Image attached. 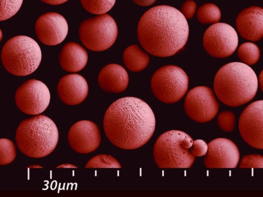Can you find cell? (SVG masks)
I'll list each match as a JSON object with an SVG mask.
<instances>
[{
	"mask_svg": "<svg viewBox=\"0 0 263 197\" xmlns=\"http://www.w3.org/2000/svg\"><path fill=\"white\" fill-rule=\"evenodd\" d=\"M123 61L128 70L133 72H139L147 66L149 57L138 45H132L124 50Z\"/></svg>",
	"mask_w": 263,
	"mask_h": 197,
	"instance_id": "ffe728a7",
	"label": "cell"
},
{
	"mask_svg": "<svg viewBox=\"0 0 263 197\" xmlns=\"http://www.w3.org/2000/svg\"><path fill=\"white\" fill-rule=\"evenodd\" d=\"M35 31L37 38L43 44L55 46L65 39L68 32V25L62 15L49 12L43 14L37 19Z\"/></svg>",
	"mask_w": 263,
	"mask_h": 197,
	"instance_id": "5bb4252c",
	"label": "cell"
},
{
	"mask_svg": "<svg viewBox=\"0 0 263 197\" xmlns=\"http://www.w3.org/2000/svg\"><path fill=\"white\" fill-rule=\"evenodd\" d=\"M214 89L223 104L237 107L251 101L258 88L256 73L243 63L231 62L221 67L214 80Z\"/></svg>",
	"mask_w": 263,
	"mask_h": 197,
	"instance_id": "3957f363",
	"label": "cell"
},
{
	"mask_svg": "<svg viewBox=\"0 0 263 197\" xmlns=\"http://www.w3.org/2000/svg\"><path fill=\"white\" fill-rule=\"evenodd\" d=\"M68 141L70 147L76 152L86 154L96 150L101 141V136L98 126L88 120L75 123L68 133Z\"/></svg>",
	"mask_w": 263,
	"mask_h": 197,
	"instance_id": "9a60e30c",
	"label": "cell"
},
{
	"mask_svg": "<svg viewBox=\"0 0 263 197\" xmlns=\"http://www.w3.org/2000/svg\"><path fill=\"white\" fill-rule=\"evenodd\" d=\"M59 140L58 128L44 114H37L22 121L16 131L15 140L19 149L26 155L40 158L51 153Z\"/></svg>",
	"mask_w": 263,
	"mask_h": 197,
	"instance_id": "277c9868",
	"label": "cell"
},
{
	"mask_svg": "<svg viewBox=\"0 0 263 197\" xmlns=\"http://www.w3.org/2000/svg\"><path fill=\"white\" fill-rule=\"evenodd\" d=\"M197 9V5L192 0H187L184 2L181 7V12L186 19L192 18Z\"/></svg>",
	"mask_w": 263,
	"mask_h": 197,
	"instance_id": "f546056e",
	"label": "cell"
},
{
	"mask_svg": "<svg viewBox=\"0 0 263 197\" xmlns=\"http://www.w3.org/2000/svg\"><path fill=\"white\" fill-rule=\"evenodd\" d=\"M259 84L261 90H262V71H261L259 76Z\"/></svg>",
	"mask_w": 263,
	"mask_h": 197,
	"instance_id": "836d02e7",
	"label": "cell"
},
{
	"mask_svg": "<svg viewBox=\"0 0 263 197\" xmlns=\"http://www.w3.org/2000/svg\"><path fill=\"white\" fill-rule=\"evenodd\" d=\"M193 140L187 133L176 130L161 134L155 142L153 154L161 168H188L193 164L195 156L190 151Z\"/></svg>",
	"mask_w": 263,
	"mask_h": 197,
	"instance_id": "8992f818",
	"label": "cell"
},
{
	"mask_svg": "<svg viewBox=\"0 0 263 197\" xmlns=\"http://www.w3.org/2000/svg\"><path fill=\"white\" fill-rule=\"evenodd\" d=\"M221 11L214 4L206 3L198 9L197 13L198 21L202 24H215L221 18Z\"/></svg>",
	"mask_w": 263,
	"mask_h": 197,
	"instance_id": "44dd1931",
	"label": "cell"
},
{
	"mask_svg": "<svg viewBox=\"0 0 263 197\" xmlns=\"http://www.w3.org/2000/svg\"><path fill=\"white\" fill-rule=\"evenodd\" d=\"M189 34L187 22L181 12L167 5L155 6L141 16L137 35L142 47L161 57L172 56L185 46Z\"/></svg>",
	"mask_w": 263,
	"mask_h": 197,
	"instance_id": "7a4b0ae2",
	"label": "cell"
},
{
	"mask_svg": "<svg viewBox=\"0 0 263 197\" xmlns=\"http://www.w3.org/2000/svg\"><path fill=\"white\" fill-rule=\"evenodd\" d=\"M15 101L18 108L29 115H37L48 106L50 94L47 86L35 80H27L17 89Z\"/></svg>",
	"mask_w": 263,
	"mask_h": 197,
	"instance_id": "8fae6325",
	"label": "cell"
},
{
	"mask_svg": "<svg viewBox=\"0 0 263 197\" xmlns=\"http://www.w3.org/2000/svg\"><path fill=\"white\" fill-rule=\"evenodd\" d=\"M238 44L236 30L230 25L217 23L210 26L203 36L205 50L216 58H225L232 55Z\"/></svg>",
	"mask_w": 263,
	"mask_h": 197,
	"instance_id": "9c48e42d",
	"label": "cell"
},
{
	"mask_svg": "<svg viewBox=\"0 0 263 197\" xmlns=\"http://www.w3.org/2000/svg\"><path fill=\"white\" fill-rule=\"evenodd\" d=\"M240 168L263 167V157L261 155L253 154L244 156L241 161Z\"/></svg>",
	"mask_w": 263,
	"mask_h": 197,
	"instance_id": "83f0119b",
	"label": "cell"
},
{
	"mask_svg": "<svg viewBox=\"0 0 263 197\" xmlns=\"http://www.w3.org/2000/svg\"><path fill=\"white\" fill-rule=\"evenodd\" d=\"M184 107L191 119L198 123H206L216 115L219 104L211 88L198 86L187 93Z\"/></svg>",
	"mask_w": 263,
	"mask_h": 197,
	"instance_id": "30bf717a",
	"label": "cell"
},
{
	"mask_svg": "<svg viewBox=\"0 0 263 197\" xmlns=\"http://www.w3.org/2000/svg\"><path fill=\"white\" fill-rule=\"evenodd\" d=\"M236 26L241 37L251 41H258L263 36V10L251 6L242 10L237 16Z\"/></svg>",
	"mask_w": 263,
	"mask_h": 197,
	"instance_id": "e0dca14e",
	"label": "cell"
},
{
	"mask_svg": "<svg viewBox=\"0 0 263 197\" xmlns=\"http://www.w3.org/2000/svg\"><path fill=\"white\" fill-rule=\"evenodd\" d=\"M189 77L185 71L175 65L164 66L153 75L152 91L159 101L164 103H175L186 94Z\"/></svg>",
	"mask_w": 263,
	"mask_h": 197,
	"instance_id": "52a82bcc",
	"label": "cell"
},
{
	"mask_svg": "<svg viewBox=\"0 0 263 197\" xmlns=\"http://www.w3.org/2000/svg\"><path fill=\"white\" fill-rule=\"evenodd\" d=\"M156 126L154 113L140 98L127 96L112 103L104 115L103 128L109 140L117 147L134 149L145 144Z\"/></svg>",
	"mask_w": 263,
	"mask_h": 197,
	"instance_id": "6da1fadb",
	"label": "cell"
},
{
	"mask_svg": "<svg viewBox=\"0 0 263 197\" xmlns=\"http://www.w3.org/2000/svg\"><path fill=\"white\" fill-rule=\"evenodd\" d=\"M235 115L231 111H225L219 114L217 124L226 132H232L235 127Z\"/></svg>",
	"mask_w": 263,
	"mask_h": 197,
	"instance_id": "4316f807",
	"label": "cell"
},
{
	"mask_svg": "<svg viewBox=\"0 0 263 197\" xmlns=\"http://www.w3.org/2000/svg\"><path fill=\"white\" fill-rule=\"evenodd\" d=\"M43 3L52 5L62 4L68 0H40Z\"/></svg>",
	"mask_w": 263,
	"mask_h": 197,
	"instance_id": "1f68e13d",
	"label": "cell"
},
{
	"mask_svg": "<svg viewBox=\"0 0 263 197\" xmlns=\"http://www.w3.org/2000/svg\"><path fill=\"white\" fill-rule=\"evenodd\" d=\"M263 101L249 104L241 113L239 130L244 141L251 146L263 148Z\"/></svg>",
	"mask_w": 263,
	"mask_h": 197,
	"instance_id": "7c38bea8",
	"label": "cell"
},
{
	"mask_svg": "<svg viewBox=\"0 0 263 197\" xmlns=\"http://www.w3.org/2000/svg\"><path fill=\"white\" fill-rule=\"evenodd\" d=\"M204 157V163L208 168H236L240 154L236 144L226 138L213 140L208 144V151Z\"/></svg>",
	"mask_w": 263,
	"mask_h": 197,
	"instance_id": "4fadbf2b",
	"label": "cell"
},
{
	"mask_svg": "<svg viewBox=\"0 0 263 197\" xmlns=\"http://www.w3.org/2000/svg\"><path fill=\"white\" fill-rule=\"evenodd\" d=\"M191 153L197 156L205 155L208 151V144L201 139L196 140L193 142L191 147Z\"/></svg>",
	"mask_w": 263,
	"mask_h": 197,
	"instance_id": "f1b7e54d",
	"label": "cell"
},
{
	"mask_svg": "<svg viewBox=\"0 0 263 197\" xmlns=\"http://www.w3.org/2000/svg\"><path fill=\"white\" fill-rule=\"evenodd\" d=\"M23 0H0V22L14 16L21 8Z\"/></svg>",
	"mask_w": 263,
	"mask_h": 197,
	"instance_id": "484cf974",
	"label": "cell"
},
{
	"mask_svg": "<svg viewBox=\"0 0 263 197\" xmlns=\"http://www.w3.org/2000/svg\"><path fill=\"white\" fill-rule=\"evenodd\" d=\"M2 38H3V33H2V31L0 28V43L2 41Z\"/></svg>",
	"mask_w": 263,
	"mask_h": 197,
	"instance_id": "d590c367",
	"label": "cell"
},
{
	"mask_svg": "<svg viewBox=\"0 0 263 197\" xmlns=\"http://www.w3.org/2000/svg\"><path fill=\"white\" fill-rule=\"evenodd\" d=\"M88 90V85L85 78L76 73L63 76L57 87L59 98L68 105H76L82 103L86 98Z\"/></svg>",
	"mask_w": 263,
	"mask_h": 197,
	"instance_id": "2e32d148",
	"label": "cell"
},
{
	"mask_svg": "<svg viewBox=\"0 0 263 197\" xmlns=\"http://www.w3.org/2000/svg\"><path fill=\"white\" fill-rule=\"evenodd\" d=\"M16 156L14 143L7 139H0V165L11 163Z\"/></svg>",
	"mask_w": 263,
	"mask_h": 197,
	"instance_id": "d4e9b609",
	"label": "cell"
},
{
	"mask_svg": "<svg viewBox=\"0 0 263 197\" xmlns=\"http://www.w3.org/2000/svg\"><path fill=\"white\" fill-rule=\"evenodd\" d=\"M137 5L140 6H149L154 4L157 0H133Z\"/></svg>",
	"mask_w": 263,
	"mask_h": 197,
	"instance_id": "4dcf8cb0",
	"label": "cell"
},
{
	"mask_svg": "<svg viewBox=\"0 0 263 197\" xmlns=\"http://www.w3.org/2000/svg\"><path fill=\"white\" fill-rule=\"evenodd\" d=\"M27 168H43V167L37 165H31V166H28V167H27Z\"/></svg>",
	"mask_w": 263,
	"mask_h": 197,
	"instance_id": "e575fe53",
	"label": "cell"
},
{
	"mask_svg": "<svg viewBox=\"0 0 263 197\" xmlns=\"http://www.w3.org/2000/svg\"><path fill=\"white\" fill-rule=\"evenodd\" d=\"M118 36V27L109 14H99L83 21L79 28L81 42L87 49L102 51L115 43Z\"/></svg>",
	"mask_w": 263,
	"mask_h": 197,
	"instance_id": "ba28073f",
	"label": "cell"
},
{
	"mask_svg": "<svg viewBox=\"0 0 263 197\" xmlns=\"http://www.w3.org/2000/svg\"><path fill=\"white\" fill-rule=\"evenodd\" d=\"M238 56L243 63L247 65L256 64L260 57V50L258 47L251 42L242 44L238 47Z\"/></svg>",
	"mask_w": 263,
	"mask_h": 197,
	"instance_id": "7402d4cb",
	"label": "cell"
},
{
	"mask_svg": "<svg viewBox=\"0 0 263 197\" xmlns=\"http://www.w3.org/2000/svg\"><path fill=\"white\" fill-rule=\"evenodd\" d=\"M41 49L31 37L17 35L8 40L1 52L3 66L10 73L20 76L28 75L39 67Z\"/></svg>",
	"mask_w": 263,
	"mask_h": 197,
	"instance_id": "5b68a950",
	"label": "cell"
},
{
	"mask_svg": "<svg viewBox=\"0 0 263 197\" xmlns=\"http://www.w3.org/2000/svg\"><path fill=\"white\" fill-rule=\"evenodd\" d=\"M98 81L103 91L107 93H118L127 88L129 77L127 72L122 66L110 64L101 70Z\"/></svg>",
	"mask_w": 263,
	"mask_h": 197,
	"instance_id": "ac0fdd59",
	"label": "cell"
},
{
	"mask_svg": "<svg viewBox=\"0 0 263 197\" xmlns=\"http://www.w3.org/2000/svg\"><path fill=\"white\" fill-rule=\"evenodd\" d=\"M80 2L87 12L99 15L109 11L114 6L116 0H80Z\"/></svg>",
	"mask_w": 263,
	"mask_h": 197,
	"instance_id": "603a6c76",
	"label": "cell"
},
{
	"mask_svg": "<svg viewBox=\"0 0 263 197\" xmlns=\"http://www.w3.org/2000/svg\"><path fill=\"white\" fill-rule=\"evenodd\" d=\"M77 168V167L76 166H74L72 164H62L61 165H59L57 167V168Z\"/></svg>",
	"mask_w": 263,
	"mask_h": 197,
	"instance_id": "d6a6232c",
	"label": "cell"
},
{
	"mask_svg": "<svg viewBox=\"0 0 263 197\" xmlns=\"http://www.w3.org/2000/svg\"><path fill=\"white\" fill-rule=\"evenodd\" d=\"M85 168H121L119 162L117 159L110 155H97L87 163Z\"/></svg>",
	"mask_w": 263,
	"mask_h": 197,
	"instance_id": "cb8c5ba5",
	"label": "cell"
},
{
	"mask_svg": "<svg viewBox=\"0 0 263 197\" xmlns=\"http://www.w3.org/2000/svg\"><path fill=\"white\" fill-rule=\"evenodd\" d=\"M87 61V52L76 42L66 43L62 48L59 57L62 69L69 72L81 71L85 67Z\"/></svg>",
	"mask_w": 263,
	"mask_h": 197,
	"instance_id": "d6986e66",
	"label": "cell"
}]
</instances>
